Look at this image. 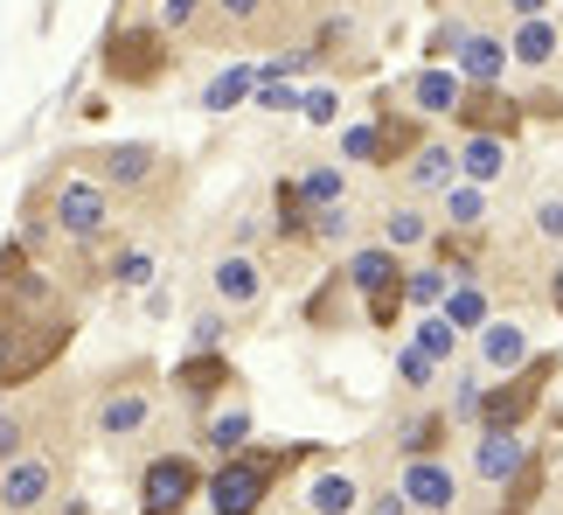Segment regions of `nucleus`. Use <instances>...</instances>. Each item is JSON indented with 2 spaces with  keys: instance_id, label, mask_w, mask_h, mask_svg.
Masks as SVG:
<instances>
[{
  "instance_id": "f257e3e1",
  "label": "nucleus",
  "mask_w": 563,
  "mask_h": 515,
  "mask_svg": "<svg viewBox=\"0 0 563 515\" xmlns=\"http://www.w3.org/2000/svg\"><path fill=\"white\" fill-rule=\"evenodd\" d=\"M313 446H236V453L209 474V508L216 515H257L278 474H292Z\"/></svg>"
},
{
  "instance_id": "f03ea898",
  "label": "nucleus",
  "mask_w": 563,
  "mask_h": 515,
  "mask_svg": "<svg viewBox=\"0 0 563 515\" xmlns=\"http://www.w3.org/2000/svg\"><path fill=\"white\" fill-rule=\"evenodd\" d=\"M563 370V355H529L515 376H501L494 391L481 397V425H501V432H522V418L543 404V391H550V376Z\"/></svg>"
},
{
  "instance_id": "7ed1b4c3",
  "label": "nucleus",
  "mask_w": 563,
  "mask_h": 515,
  "mask_svg": "<svg viewBox=\"0 0 563 515\" xmlns=\"http://www.w3.org/2000/svg\"><path fill=\"white\" fill-rule=\"evenodd\" d=\"M195 487H202V467H195L188 453L146 460V474H140V515H188Z\"/></svg>"
},
{
  "instance_id": "20e7f679",
  "label": "nucleus",
  "mask_w": 563,
  "mask_h": 515,
  "mask_svg": "<svg viewBox=\"0 0 563 515\" xmlns=\"http://www.w3.org/2000/svg\"><path fill=\"white\" fill-rule=\"evenodd\" d=\"M167 42L161 29H112V42H104V77L112 84H161L167 70Z\"/></svg>"
},
{
  "instance_id": "39448f33",
  "label": "nucleus",
  "mask_w": 563,
  "mask_h": 515,
  "mask_svg": "<svg viewBox=\"0 0 563 515\" xmlns=\"http://www.w3.org/2000/svg\"><path fill=\"white\" fill-rule=\"evenodd\" d=\"M522 112H529V105H522V98H508L501 84H466V98H460V112H452V119H460L466 133L515 140V133H522Z\"/></svg>"
},
{
  "instance_id": "423d86ee",
  "label": "nucleus",
  "mask_w": 563,
  "mask_h": 515,
  "mask_svg": "<svg viewBox=\"0 0 563 515\" xmlns=\"http://www.w3.org/2000/svg\"><path fill=\"white\" fill-rule=\"evenodd\" d=\"M49 495H56V467L42 460V453L0 460V515H35Z\"/></svg>"
},
{
  "instance_id": "0eeeda50",
  "label": "nucleus",
  "mask_w": 563,
  "mask_h": 515,
  "mask_svg": "<svg viewBox=\"0 0 563 515\" xmlns=\"http://www.w3.org/2000/svg\"><path fill=\"white\" fill-rule=\"evenodd\" d=\"M56 223H63V238L91 244V238H104V230H112V202H104L91 182H63V188H56Z\"/></svg>"
},
{
  "instance_id": "6e6552de",
  "label": "nucleus",
  "mask_w": 563,
  "mask_h": 515,
  "mask_svg": "<svg viewBox=\"0 0 563 515\" xmlns=\"http://www.w3.org/2000/svg\"><path fill=\"white\" fill-rule=\"evenodd\" d=\"M397 487H404V502L424 508V515H452V508H460V481H452V467H439V460H410Z\"/></svg>"
},
{
  "instance_id": "1a4fd4ad",
  "label": "nucleus",
  "mask_w": 563,
  "mask_h": 515,
  "mask_svg": "<svg viewBox=\"0 0 563 515\" xmlns=\"http://www.w3.org/2000/svg\"><path fill=\"white\" fill-rule=\"evenodd\" d=\"M522 467H529V446H522V432H501V425H487V432H481V446H473V474L501 487V481H515V474H522Z\"/></svg>"
},
{
  "instance_id": "9d476101",
  "label": "nucleus",
  "mask_w": 563,
  "mask_h": 515,
  "mask_svg": "<svg viewBox=\"0 0 563 515\" xmlns=\"http://www.w3.org/2000/svg\"><path fill=\"white\" fill-rule=\"evenodd\" d=\"M209 286H216V299H223V307H257V299H265V272L251 265V258H216V272H209Z\"/></svg>"
},
{
  "instance_id": "9b49d317",
  "label": "nucleus",
  "mask_w": 563,
  "mask_h": 515,
  "mask_svg": "<svg viewBox=\"0 0 563 515\" xmlns=\"http://www.w3.org/2000/svg\"><path fill=\"white\" fill-rule=\"evenodd\" d=\"M460 98H466V77L460 70H439V63H431V70L410 77V105L431 112V119H452V112H460Z\"/></svg>"
},
{
  "instance_id": "f8f14e48",
  "label": "nucleus",
  "mask_w": 563,
  "mask_h": 515,
  "mask_svg": "<svg viewBox=\"0 0 563 515\" xmlns=\"http://www.w3.org/2000/svg\"><path fill=\"white\" fill-rule=\"evenodd\" d=\"M349 286L355 293H404V272H397V251H389V244H369V251H355L349 258Z\"/></svg>"
},
{
  "instance_id": "ddd939ff",
  "label": "nucleus",
  "mask_w": 563,
  "mask_h": 515,
  "mask_svg": "<svg viewBox=\"0 0 563 515\" xmlns=\"http://www.w3.org/2000/svg\"><path fill=\"white\" fill-rule=\"evenodd\" d=\"M481 362L494 376H515L529 362V335L515 328V320H487V328H481Z\"/></svg>"
},
{
  "instance_id": "4468645a",
  "label": "nucleus",
  "mask_w": 563,
  "mask_h": 515,
  "mask_svg": "<svg viewBox=\"0 0 563 515\" xmlns=\"http://www.w3.org/2000/svg\"><path fill=\"white\" fill-rule=\"evenodd\" d=\"M452 56H460V77H466V84H501V77H508V63H515V56H508V42H494V35H466Z\"/></svg>"
},
{
  "instance_id": "2eb2a0df",
  "label": "nucleus",
  "mask_w": 563,
  "mask_h": 515,
  "mask_svg": "<svg viewBox=\"0 0 563 515\" xmlns=\"http://www.w3.org/2000/svg\"><path fill=\"white\" fill-rule=\"evenodd\" d=\"M452 175H460V154H452L445 140H424L418 154L404 161V182L410 188H452Z\"/></svg>"
},
{
  "instance_id": "dca6fc26",
  "label": "nucleus",
  "mask_w": 563,
  "mask_h": 515,
  "mask_svg": "<svg viewBox=\"0 0 563 515\" xmlns=\"http://www.w3.org/2000/svg\"><path fill=\"white\" fill-rule=\"evenodd\" d=\"M556 50H563V35L550 29L543 14H529L522 29H515V42H508V56H515V63H529V70H550V63H556Z\"/></svg>"
},
{
  "instance_id": "f3484780",
  "label": "nucleus",
  "mask_w": 563,
  "mask_h": 515,
  "mask_svg": "<svg viewBox=\"0 0 563 515\" xmlns=\"http://www.w3.org/2000/svg\"><path fill=\"white\" fill-rule=\"evenodd\" d=\"M460 175H466L473 188L501 182V175H508V140H487V133H473V140L460 146Z\"/></svg>"
},
{
  "instance_id": "a211bd4d",
  "label": "nucleus",
  "mask_w": 563,
  "mask_h": 515,
  "mask_svg": "<svg viewBox=\"0 0 563 515\" xmlns=\"http://www.w3.org/2000/svg\"><path fill=\"white\" fill-rule=\"evenodd\" d=\"M307 508H313V515H355V508H362V487H355V474H341V467H328V474H313V487H307Z\"/></svg>"
},
{
  "instance_id": "6ab92c4d",
  "label": "nucleus",
  "mask_w": 563,
  "mask_h": 515,
  "mask_svg": "<svg viewBox=\"0 0 563 515\" xmlns=\"http://www.w3.org/2000/svg\"><path fill=\"white\" fill-rule=\"evenodd\" d=\"M146 412H154V397H140V391H112V397L98 404V432L125 439V432H140V425H146Z\"/></svg>"
},
{
  "instance_id": "aec40b11",
  "label": "nucleus",
  "mask_w": 563,
  "mask_h": 515,
  "mask_svg": "<svg viewBox=\"0 0 563 515\" xmlns=\"http://www.w3.org/2000/svg\"><path fill=\"white\" fill-rule=\"evenodd\" d=\"M424 146V125L418 119H376V167H397Z\"/></svg>"
},
{
  "instance_id": "412c9836",
  "label": "nucleus",
  "mask_w": 563,
  "mask_h": 515,
  "mask_svg": "<svg viewBox=\"0 0 563 515\" xmlns=\"http://www.w3.org/2000/svg\"><path fill=\"white\" fill-rule=\"evenodd\" d=\"M175 383H181V391H195V397H216V391H230V362L216 355V349H202L195 362H181V370H175Z\"/></svg>"
},
{
  "instance_id": "4be33fe9",
  "label": "nucleus",
  "mask_w": 563,
  "mask_h": 515,
  "mask_svg": "<svg viewBox=\"0 0 563 515\" xmlns=\"http://www.w3.org/2000/svg\"><path fill=\"white\" fill-rule=\"evenodd\" d=\"M154 167H161V154H154V146H112V154H104V175H112L119 188H140L146 175H154Z\"/></svg>"
},
{
  "instance_id": "5701e85b",
  "label": "nucleus",
  "mask_w": 563,
  "mask_h": 515,
  "mask_svg": "<svg viewBox=\"0 0 563 515\" xmlns=\"http://www.w3.org/2000/svg\"><path fill=\"white\" fill-rule=\"evenodd\" d=\"M251 91H257V63H236V70H223V77L202 91V105H209V112H230V105L251 98Z\"/></svg>"
},
{
  "instance_id": "b1692460",
  "label": "nucleus",
  "mask_w": 563,
  "mask_h": 515,
  "mask_svg": "<svg viewBox=\"0 0 563 515\" xmlns=\"http://www.w3.org/2000/svg\"><path fill=\"white\" fill-rule=\"evenodd\" d=\"M445 320H452L460 335L487 328V293H481V286H460V293H445Z\"/></svg>"
},
{
  "instance_id": "393cba45",
  "label": "nucleus",
  "mask_w": 563,
  "mask_h": 515,
  "mask_svg": "<svg viewBox=\"0 0 563 515\" xmlns=\"http://www.w3.org/2000/svg\"><path fill=\"white\" fill-rule=\"evenodd\" d=\"M244 439H251V412H244V404H230V412L209 418V446H216V453H236Z\"/></svg>"
},
{
  "instance_id": "a878e982",
  "label": "nucleus",
  "mask_w": 563,
  "mask_h": 515,
  "mask_svg": "<svg viewBox=\"0 0 563 515\" xmlns=\"http://www.w3.org/2000/svg\"><path fill=\"white\" fill-rule=\"evenodd\" d=\"M299 202H307V209H334L341 202V167H307V175H299Z\"/></svg>"
},
{
  "instance_id": "bb28decb",
  "label": "nucleus",
  "mask_w": 563,
  "mask_h": 515,
  "mask_svg": "<svg viewBox=\"0 0 563 515\" xmlns=\"http://www.w3.org/2000/svg\"><path fill=\"white\" fill-rule=\"evenodd\" d=\"M383 244H389V251L424 244V217H418V209H389V217H383Z\"/></svg>"
},
{
  "instance_id": "cd10ccee",
  "label": "nucleus",
  "mask_w": 563,
  "mask_h": 515,
  "mask_svg": "<svg viewBox=\"0 0 563 515\" xmlns=\"http://www.w3.org/2000/svg\"><path fill=\"white\" fill-rule=\"evenodd\" d=\"M445 293H452V286H445V272H439V265L404 278V299H410V307H445Z\"/></svg>"
},
{
  "instance_id": "c85d7f7f",
  "label": "nucleus",
  "mask_w": 563,
  "mask_h": 515,
  "mask_svg": "<svg viewBox=\"0 0 563 515\" xmlns=\"http://www.w3.org/2000/svg\"><path fill=\"white\" fill-rule=\"evenodd\" d=\"M452 341H460V328H452L445 314H439V320H424V328H418V349H424L431 362H445V355H452Z\"/></svg>"
},
{
  "instance_id": "c756f323",
  "label": "nucleus",
  "mask_w": 563,
  "mask_h": 515,
  "mask_svg": "<svg viewBox=\"0 0 563 515\" xmlns=\"http://www.w3.org/2000/svg\"><path fill=\"white\" fill-rule=\"evenodd\" d=\"M445 217L460 223V230L481 223V188H473V182H466V188H445Z\"/></svg>"
},
{
  "instance_id": "7c9ffc66",
  "label": "nucleus",
  "mask_w": 563,
  "mask_h": 515,
  "mask_svg": "<svg viewBox=\"0 0 563 515\" xmlns=\"http://www.w3.org/2000/svg\"><path fill=\"white\" fill-rule=\"evenodd\" d=\"M431 370H439V362H431V355H424V349H418V341H410V349H404V355H397V376H404V383H410V391H424V383H431Z\"/></svg>"
},
{
  "instance_id": "2f4dec72",
  "label": "nucleus",
  "mask_w": 563,
  "mask_h": 515,
  "mask_svg": "<svg viewBox=\"0 0 563 515\" xmlns=\"http://www.w3.org/2000/svg\"><path fill=\"white\" fill-rule=\"evenodd\" d=\"M257 105H265V112H292L299 91H292L286 77H257Z\"/></svg>"
},
{
  "instance_id": "473e14b6",
  "label": "nucleus",
  "mask_w": 563,
  "mask_h": 515,
  "mask_svg": "<svg viewBox=\"0 0 563 515\" xmlns=\"http://www.w3.org/2000/svg\"><path fill=\"white\" fill-rule=\"evenodd\" d=\"M536 230H543L550 244H563V202H556V196H543V202H536Z\"/></svg>"
},
{
  "instance_id": "72a5a7b5",
  "label": "nucleus",
  "mask_w": 563,
  "mask_h": 515,
  "mask_svg": "<svg viewBox=\"0 0 563 515\" xmlns=\"http://www.w3.org/2000/svg\"><path fill=\"white\" fill-rule=\"evenodd\" d=\"M146 272H154V258H146V251H125L119 258V286H146Z\"/></svg>"
},
{
  "instance_id": "f704fd0d",
  "label": "nucleus",
  "mask_w": 563,
  "mask_h": 515,
  "mask_svg": "<svg viewBox=\"0 0 563 515\" xmlns=\"http://www.w3.org/2000/svg\"><path fill=\"white\" fill-rule=\"evenodd\" d=\"M349 161H376V125H349Z\"/></svg>"
},
{
  "instance_id": "c9c22d12",
  "label": "nucleus",
  "mask_w": 563,
  "mask_h": 515,
  "mask_svg": "<svg viewBox=\"0 0 563 515\" xmlns=\"http://www.w3.org/2000/svg\"><path fill=\"white\" fill-rule=\"evenodd\" d=\"M195 8H202V0H167L161 21H167V29H195Z\"/></svg>"
},
{
  "instance_id": "e433bc0d",
  "label": "nucleus",
  "mask_w": 563,
  "mask_h": 515,
  "mask_svg": "<svg viewBox=\"0 0 563 515\" xmlns=\"http://www.w3.org/2000/svg\"><path fill=\"white\" fill-rule=\"evenodd\" d=\"M369 515H410L404 487H383V495H369Z\"/></svg>"
},
{
  "instance_id": "4c0bfd02",
  "label": "nucleus",
  "mask_w": 563,
  "mask_h": 515,
  "mask_svg": "<svg viewBox=\"0 0 563 515\" xmlns=\"http://www.w3.org/2000/svg\"><path fill=\"white\" fill-rule=\"evenodd\" d=\"M299 112H307L313 125H328V119H334V91H313V98H299Z\"/></svg>"
},
{
  "instance_id": "58836bf2",
  "label": "nucleus",
  "mask_w": 563,
  "mask_h": 515,
  "mask_svg": "<svg viewBox=\"0 0 563 515\" xmlns=\"http://www.w3.org/2000/svg\"><path fill=\"white\" fill-rule=\"evenodd\" d=\"M223 14L236 21V29H251V21H257V14H265V0H223Z\"/></svg>"
},
{
  "instance_id": "ea45409f",
  "label": "nucleus",
  "mask_w": 563,
  "mask_h": 515,
  "mask_svg": "<svg viewBox=\"0 0 563 515\" xmlns=\"http://www.w3.org/2000/svg\"><path fill=\"white\" fill-rule=\"evenodd\" d=\"M195 341H202V349H216V341H223V320H216V314L195 320Z\"/></svg>"
},
{
  "instance_id": "a19ab883",
  "label": "nucleus",
  "mask_w": 563,
  "mask_h": 515,
  "mask_svg": "<svg viewBox=\"0 0 563 515\" xmlns=\"http://www.w3.org/2000/svg\"><path fill=\"white\" fill-rule=\"evenodd\" d=\"M508 8H515V21H529V14H543L550 0H508Z\"/></svg>"
},
{
  "instance_id": "79ce46f5",
  "label": "nucleus",
  "mask_w": 563,
  "mask_h": 515,
  "mask_svg": "<svg viewBox=\"0 0 563 515\" xmlns=\"http://www.w3.org/2000/svg\"><path fill=\"white\" fill-rule=\"evenodd\" d=\"M550 307L563 314V265H556V278H550Z\"/></svg>"
},
{
  "instance_id": "37998d69",
  "label": "nucleus",
  "mask_w": 563,
  "mask_h": 515,
  "mask_svg": "<svg viewBox=\"0 0 563 515\" xmlns=\"http://www.w3.org/2000/svg\"><path fill=\"white\" fill-rule=\"evenodd\" d=\"M501 515H515V508H501Z\"/></svg>"
}]
</instances>
